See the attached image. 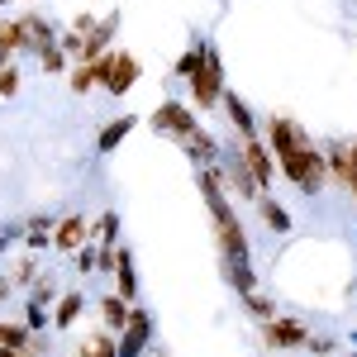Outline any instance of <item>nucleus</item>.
<instances>
[{"label": "nucleus", "mask_w": 357, "mask_h": 357, "mask_svg": "<svg viewBox=\"0 0 357 357\" xmlns=\"http://www.w3.org/2000/svg\"><path fill=\"white\" fill-rule=\"evenodd\" d=\"M200 191H205V205H210V215H215V238H220V252H224V276H229V286L243 296V291H257V272H252V262H248V234L238 215H234V205H229V195H224V167H200Z\"/></svg>", "instance_id": "nucleus-1"}, {"label": "nucleus", "mask_w": 357, "mask_h": 357, "mask_svg": "<svg viewBox=\"0 0 357 357\" xmlns=\"http://www.w3.org/2000/svg\"><path fill=\"white\" fill-rule=\"evenodd\" d=\"M267 148H272V158H276V172H281L296 191H305V195L324 191V181H329L324 153L310 143V134H305L291 114H272V119H267Z\"/></svg>", "instance_id": "nucleus-2"}, {"label": "nucleus", "mask_w": 357, "mask_h": 357, "mask_svg": "<svg viewBox=\"0 0 357 357\" xmlns=\"http://www.w3.org/2000/svg\"><path fill=\"white\" fill-rule=\"evenodd\" d=\"M220 96H224V62H220V53H215V43H210L200 72L191 77V100H195V110H215Z\"/></svg>", "instance_id": "nucleus-3"}, {"label": "nucleus", "mask_w": 357, "mask_h": 357, "mask_svg": "<svg viewBox=\"0 0 357 357\" xmlns=\"http://www.w3.org/2000/svg\"><path fill=\"white\" fill-rule=\"evenodd\" d=\"M96 67H100V91H110V96H129L134 82L143 77L134 53H105V57H96Z\"/></svg>", "instance_id": "nucleus-4"}, {"label": "nucleus", "mask_w": 357, "mask_h": 357, "mask_svg": "<svg viewBox=\"0 0 357 357\" xmlns=\"http://www.w3.org/2000/svg\"><path fill=\"white\" fill-rule=\"evenodd\" d=\"M119 343H114V357H143L148 353V343H153V314L143 310V305H134L129 310V324L114 333Z\"/></svg>", "instance_id": "nucleus-5"}, {"label": "nucleus", "mask_w": 357, "mask_h": 357, "mask_svg": "<svg viewBox=\"0 0 357 357\" xmlns=\"http://www.w3.org/2000/svg\"><path fill=\"white\" fill-rule=\"evenodd\" d=\"M234 153H238V162L252 172V181L267 191V186H272V176H276V158H272V148H267V138H262V134L238 138V148H234Z\"/></svg>", "instance_id": "nucleus-6"}, {"label": "nucleus", "mask_w": 357, "mask_h": 357, "mask_svg": "<svg viewBox=\"0 0 357 357\" xmlns=\"http://www.w3.org/2000/svg\"><path fill=\"white\" fill-rule=\"evenodd\" d=\"M153 129H158V134H172L176 143H181V138H191L195 129H200V119L191 114L186 100H162V105L153 110Z\"/></svg>", "instance_id": "nucleus-7"}, {"label": "nucleus", "mask_w": 357, "mask_h": 357, "mask_svg": "<svg viewBox=\"0 0 357 357\" xmlns=\"http://www.w3.org/2000/svg\"><path fill=\"white\" fill-rule=\"evenodd\" d=\"M262 343L272 348V353H291V348H305L310 343V329H305V319H267L262 324Z\"/></svg>", "instance_id": "nucleus-8"}, {"label": "nucleus", "mask_w": 357, "mask_h": 357, "mask_svg": "<svg viewBox=\"0 0 357 357\" xmlns=\"http://www.w3.org/2000/svg\"><path fill=\"white\" fill-rule=\"evenodd\" d=\"M114 33H119V10L105 15V20H96V24L82 33V57H77V62H96V57H105V53H110V43H114Z\"/></svg>", "instance_id": "nucleus-9"}, {"label": "nucleus", "mask_w": 357, "mask_h": 357, "mask_svg": "<svg viewBox=\"0 0 357 357\" xmlns=\"http://www.w3.org/2000/svg\"><path fill=\"white\" fill-rule=\"evenodd\" d=\"M220 105L229 110V124L238 129V138H252V134H262V129H257V119H252V110H248V100L238 96V91H229V86H224Z\"/></svg>", "instance_id": "nucleus-10"}, {"label": "nucleus", "mask_w": 357, "mask_h": 357, "mask_svg": "<svg viewBox=\"0 0 357 357\" xmlns=\"http://www.w3.org/2000/svg\"><path fill=\"white\" fill-rule=\"evenodd\" d=\"M86 238H91V224H86L82 215H67V220H57V224H53V243L62 248V252H77Z\"/></svg>", "instance_id": "nucleus-11"}, {"label": "nucleus", "mask_w": 357, "mask_h": 357, "mask_svg": "<svg viewBox=\"0 0 357 357\" xmlns=\"http://www.w3.org/2000/svg\"><path fill=\"white\" fill-rule=\"evenodd\" d=\"M114 291H119L124 301H134V296H138V276H134V252H129V248H114Z\"/></svg>", "instance_id": "nucleus-12"}, {"label": "nucleus", "mask_w": 357, "mask_h": 357, "mask_svg": "<svg viewBox=\"0 0 357 357\" xmlns=\"http://www.w3.org/2000/svg\"><path fill=\"white\" fill-rule=\"evenodd\" d=\"M134 129H138V114H119V119H110V124L100 129V138H96V153H114Z\"/></svg>", "instance_id": "nucleus-13"}, {"label": "nucleus", "mask_w": 357, "mask_h": 357, "mask_svg": "<svg viewBox=\"0 0 357 357\" xmlns=\"http://www.w3.org/2000/svg\"><path fill=\"white\" fill-rule=\"evenodd\" d=\"M129 310H134V305L124 301L119 291H110V296L100 301V319H105V329H110V333H119L124 324H129Z\"/></svg>", "instance_id": "nucleus-14"}, {"label": "nucleus", "mask_w": 357, "mask_h": 357, "mask_svg": "<svg viewBox=\"0 0 357 357\" xmlns=\"http://www.w3.org/2000/svg\"><path fill=\"white\" fill-rule=\"evenodd\" d=\"M181 148H186V153H191V158H195L200 167H210V162H215V153H220V143L205 134V129H195L191 138H181Z\"/></svg>", "instance_id": "nucleus-15"}, {"label": "nucleus", "mask_w": 357, "mask_h": 357, "mask_svg": "<svg viewBox=\"0 0 357 357\" xmlns=\"http://www.w3.org/2000/svg\"><path fill=\"white\" fill-rule=\"evenodd\" d=\"M224 172H229V176H234V186H238V195H243V200H257V195H262V186H257V181H252V172H248V167L238 162V153H234V158H229V162H224Z\"/></svg>", "instance_id": "nucleus-16"}, {"label": "nucleus", "mask_w": 357, "mask_h": 357, "mask_svg": "<svg viewBox=\"0 0 357 357\" xmlns=\"http://www.w3.org/2000/svg\"><path fill=\"white\" fill-rule=\"evenodd\" d=\"M24 29H29V48H33V53H43V48H53V43H57L53 24H48L43 15H24Z\"/></svg>", "instance_id": "nucleus-17"}, {"label": "nucleus", "mask_w": 357, "mask_h": 357, "mask_svg": "<svg viewBox=\"0 0 357 357\" xmlns=\"http://www.w3.org/2000/svg\"><path fill=\"white\" fill-rule=\"evenodd\" d=\"M20 48H29V29H24V20H5V24H0V53L10 57V53H20Z\"/></svg>", "instance_id": "nucleus-18"}, {"label": "nucleus", "mask_w": 357, "mask_h": 357, "mask_svg": "<svg viewBox=\"0 0 357 357\" xmlns=\"http://www.w3.org/2000/svg\"><path fill=\"white\" fill-rule=\"evenodd\" d=\"M257 210H262V220L272 234H291V215H286V205H276L272 195H257Z\"/></svg>", "instance_id": "nucleus-19"}, {"label": "nucleus", "mask_w": 357, "mask_h": 357, "mask_svg": "<svg viewBox=\"0 0 357 357\" xmlns=\"http://www.w3.org/2000/svg\"><path fill=\"white\" fill-rule=\"evenodd\" d=\"M82 296H77V291H67V296H62V301H57V310H53V324L57 329H72V324H77V314H82Z\"/></svg>", "instance_id": "nucleus-20"}, {"label": "nucleus", "mask_w": 357, "mask_h": 357, "mask_svg": "<svg viewBox=\"0 0 357 357\" xmlns=\"http://www.w3.org/2000/svg\"><path fill=\"white\" fill-rule=\"evenodd\" d=\"M205 48H210V43H205V38H200V43H191V48H186V53L176 57V77H181V82H191L195 72H200V62H205Z\"/></svg>", "instance_id": "nucleus-21"}, {"label": "nucleus", "mask_w": 357, "mask_h": 357, "mask_svg": "<svg viewBox=\"0 0 357 357\" xmlns=\"http://www.w3.org/2000/svg\"><path fill=\"white\" fill-rule=\"evenodd\" d=\"M91 86H100V67H96V62H72V91L86 96Z\"/></svg>", "instance_id": "nucleus-22"}, {"label": "nucleus", "mask_w": 357, "mask_h": 357, "mask_svg": "<svg viewBox=\"0 0 357 357\" xmlns=\"http://www.w3.org/2000/svg\"><path fill=\"white\" fill-rule=\"evenodd\" d=\"M243 310L257 319V324H267V319H276V305L262 296V291H243Z\"/></svg>", "instance_id": "nucleus-23"}, {"label": "nucleus", "mask_w": 357, "mask_h": 357, "mask_svg": "<svg viewBox=\"0 0 357 357\" xmlns=\"http://www.w3.org/2000/svg\"><path fill=\"white\" fill-rule=\"evenodd\" d=\"M343 148V186L353 191V200H357V138H348V143H338Z\"/></svg>", "instance_id": "nucleus-24"}, {"label": "nucleus", "mask_w": 357, "mask_h": 357, "mask_svg": "<svg viewBox=\"0 0 357 357\" xmlns=\"http://www.w3.org/2000/svg\"><path fill=\"white\" fill-rule=\"evenodd\" d=\"M24 229H29V234H24V238H29V248L53 243V220H48V215H33V220H29Z\"/></svg>", "instance_id": "nucleus-25"}, {"label": "nucleus", "mask_w": 357, "mask_h": 357, "mask_svg": "<svg viewBox=\"0 0 357 357\" xmlns=\"http://www.w3.org/2000/svg\"><path fill=\"white\" fill-rule=\"evenodd\" d=\"M82 357H114V338L110 333H91L82 343Z\"/></svg>", "instance_id": "nucleus-26"}, {"label": "nucleus", "mask_w": 357, "mask_h": 357, "mask_svg": "<svg viewBox=\"0 0 357 357\" xmlns=\"http://www.w3.org/2000/svg\"><path fill=\"white\" fill-rule=\"evenodd\" d=\"M91 234H96L100 243L110 248V243H114V234H119V215H114V210H110V215H100V220L91 224Z\"/></svg>", "instance_id": "nucleus-27"}, {"label": "nucleus", "mask_w": 357, "mask_h": 357, "mask_svg": "<svg viewBox=\"0 0 357 357\" xmlns=\"http://www.w3.org/2000/svg\"><path fill=\"white\" fill-rule=\"evenodd\" d=\"M77 267H82L86 276L100 272V248H96V243H82V248H77Z\"/></svg>", "instance_id": "nucleus-28"}, {"label": "nucleus", "mask_w": 357, "mask_h": 357, "mask_svg": "<svg viewBox=\"0 0 357 357\" xmlns=\"http://www.w3.org/2000/svg\"><path fill=\"white\" fill-rule=\"evenodd\" d=\"M38 62H43V72H67V62H72V57L53 43V48H43V53H38Z\"/></svg>", "instance_id": "nucleus-29"}, {"label": "nucleus", "mask_w": 357, "mask_h": 357, "mask_svg": "<svg viewBox=\"0 0 357 357\" xmlns=\"http://www.w3.org/2000/svg\"><path fill=\"white\" fill-rule=\"evenodd\" d=\"M15 91H20V67L5 62V67H0V100H10Z\"/></svg>", "instance_id": "nucleus-30"}, {"label": "nucleus", "mask_w": 357, "mask_h": 357, "mask_svg": "<svg viewBox=\"0 0 357 357\" xmlns=\"http://www.w3.org/2000/svg\"><path fill=\"white\" fill-rule=\"evenodd\" d=\"M305 348H310L314 357H333V348H338V343H333L329 333H310V343H305Z\"/></svg>", "instance_id": "nucleus-31"}, {"label": "nucleus", "mask_w": 357, "mask_h": 357, "mask_svg": "<svg viewBox=\"0 0 357 357\" xmlns=\"http://www.w3.org/2000/svg\"><path fill=\"white\" fill-rule=\"evenodd\" d=\"M24 324H29V329H43V324H48V314H43V305H38V301L24 310Z\"/></svg>", "instance_id": "nucleus-32"}, {"label": "nucleus", "mask_w": 357, "mask_h": 357, "mask_svg": "<svg viewBox=\"0 0 357 357\" xmlns=\"http://www.w3.org/2000/svg\"><path fill=\"white\" fill-rule=\"evenodd\" d=\"M15 281H20V286H29V281H33V262H20V272H15Z\"/></svg>", "instance_id": "nucleus-33"}, {"label": "nucleus", "mask_w": 357, "mask_h": 357, "mask_svg": "<svg viewBox=\"0 0 357 357\" xmlns=\"http://www.w3.org/2000/svg\"><path fill=\"white\" fill-rule=\"evenodd\" d=\"M15 353H20V348H0V357H15Z\"/></svg>", "instance_id": "nucleus-34"}, {"label": "nucleus", "mask_w": 357, "mask_h": 357, "mask_svg": "<svg viewBox=\"0 0 357 357\" xmlns=\"http://www.w3.org/2000/svg\"><path fill=\"white\" fill-rule=\"evenodd\" d=\"M5 62H10V57H5V53H0V67H5Z\"/></svg>", "instance_id": "nucleus-35"}, {"label": "nucleus", "mask_w": 357, "mask_h": 357, "mask_svg": "<svg viewBox=\"0 0 357 357\" xmlns=\"http://www.w3.org/2000/svg\"><path fill=\"white\" fill-rule=\"evenodd\" d=\"M348 357H357V353H348Z\"/></svg>", "instance_id": "nucleus-36"}, {"label": "nucleus", "mask_w": 357, "mask_h": 357, "mask_svg": "<svg viewBox=\"0 0 357 357\" xmlns=\"http://www.w3.org/2000/svg\"><path fill=\"white\" fill-rule=\"evenodd\" d=\"M0 5H5V0H0Z\"/></svg>", "instance_id": "nucleus-37"}]
</instances>
